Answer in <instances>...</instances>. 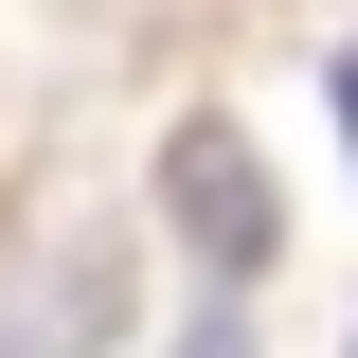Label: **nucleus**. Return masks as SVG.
I'll return each mask as SVG.
<instances>
[{
    "instance_id": "1",
    "label": "nucleus",
    "mask_w": 358,
    "mask_h": 358,
    "mask_svg": "<svg viewBox=\"0 0 358 358\" xmlns=\"http://www.w3.org/2000/svg\"><path fill=\"white\" fill-rule=\"evenodd\" d=\"M162 197H179V233H197L215 268H268V179H251V126H215V108H197V126L162 143Z\"/></svg>"
},
{
    "instance_id": "2",
    "label": "nucleus",
    "mask_w": 358,
    "mask_h": 358,
    "mask_svg": "<svg viewBox=\"0 0 358 358\" xmlns=\"http://www.w3.org/2000/svg\"><path fill=\"white\" fill-rule=\"evenodd\" d=\"M322 90H341V143H358V54H341V72H322Z\"/></svg>"
},
{
    "instance_id": "3",
    "label": "nucleus",
    "mask_w": 358,
    "mask_h": 358,
    "mask_svg": "<svg viewBox=\"0 0 358 358\" xmlns=\"http://www.w3.org/2000/svg\"><path fill=\"white\" fill-rule=\"evenodd\" d=\"M197 358H233V305H215V322H197Z\"/></svg>"
},
{
    "instance_id": "4",
    "label": "nucleus",
    "mask_w": 358,
    "mask_h": 358,
    "mask_svg": "<svg viewBox=\"0 0 358 358\" xmlns=\"http://www.w3.org/2000/svg\"><path fill=\"white\" fill-rule=\"evenodd\" d=\"M341 358H358V341H341Z\"/></svg>"
}]
</instances>
